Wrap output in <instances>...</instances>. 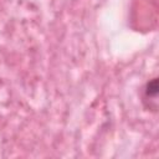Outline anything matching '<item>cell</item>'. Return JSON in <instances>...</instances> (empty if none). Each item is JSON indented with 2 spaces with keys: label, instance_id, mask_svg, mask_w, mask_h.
<instances>
[{
  "label": "cell",
  "instance_id": "6da1fadb",
  "mask_svg": "<svg viewBox=\"0 0 159 159\" xmlns=\"http://www.w3.org/2000/svg\"><path fill=\"white\" fill-rule=\"evenodd\" d=\"M159 92V86H158V78H153L147 82L145 88H144V94L147 98H155Z\"/></svg>",
  "mask_w": 159,
  "mask_h": 159
}]
</instances>
